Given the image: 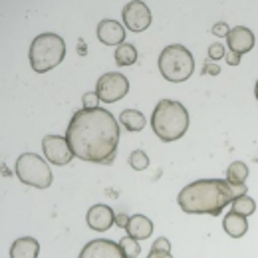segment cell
<instances>
[{"mask_svg":"<svg viewBox=\"0 0 258 258\" xmlns=\"http://www.w3.org/2000/svg\"><path fill=\"white\" fill-rule=\"evenodd\" d=\"M66 139L82 161L109 165L119 143V123L107 109H80L72 115Z\"/></svg>","mask_w":258,"mask_h":258,"instance_id":"cell-1","label":"cell"},{"mask_svg":"<svg viewBox=\"0 0 258 258\" xmlns=\"http://www.w3.org/2000/svg\"><path fill=\"white\" fill-rule=\"evenodd\" d=\"M246 195V185H230L226 179H201L187 185L177 203L187 215H213L219 217L236 197Z\"/></svg>","mask_w":258,"mask_h":258,"instance_id":"cell-2","label":"cell"},{"mask_svg":"<svg viewBox=\"0 0 258 258\" xmlns=\"http://www.w3.org/2000/svg\"><path fill=\"white\" fill-rule=\"evenodd\" d=\"M151 127L165 143L181 139L189 129V113L185 105L173 99H161L153 109Z\"/></svg>","mask_w":258,"mask_h":258,"instance_id":"cell-3","label":"cell"},{"mask_svg":"<svg viewBox=\"0 0 258 258\" xmlns=\"http://www.w3.org/2000/svg\"><path fill=\"white\" fill-rule=\"evenodd\" d=\"M66 56V42L58 34L46 32L36 36L30 44V66L36 74L50 72L52 68L62 64Z\"/></svg>","mask_w":258,"mask_h":258,"instance_id":"cell-4","label":"cell"},{"mask_svg":"<svg viewBox=\"0 0 258 258\" xmlns=\"http://www.w3.org/2000/svg\"><path fill=\"white\" fill-rule=\"evenodd\" d=\"M159 72L165 80L179 84L191 78L195 72V58L193 54L179 44H171L159 54Z\"/></svg>","mask_w":258,"mask_h":258,"instance_id":"cell-5","label":"cell"},{"mask_svg":"<svg viewBox=\"0 0 258 258\" xmlns=\"http://www.w3.org/2000/svg\"><path fill=\"white\" fill-rule=\"evenodd\" d=\"M16 175L24 185L36 189H48L54 181L48 163L36 153H22L16 161Z\"/></svg>","mask_w":258,"mask_h":258,"instance_id":"cell-6","label":"cell"},{"mask_svg":"<svg viewBox=\"0 0 258 258\" xmlns=\"http://www.w3.org/2000/svg\"><path fill=\"white\" fill-rule=\"evenodd\" d=\"M129 92V80L119 74V72H107L103 74L96 84V94L99 97V101L103 103H113L119 101L127 96Z\"/></svg>","mask_w":258,"mask_h":258,"instance_id":"cell-7","label":"cell"},{"mask_svg":"<svg viewBox=\"0 0 258 258\" xmlns=\"http://www.w3.org/2000/svg\"><path fill=\"white\" fill-rule=\"evenodd\" d=\"M42 149H44V155L48 161L52 165H60V167L72 163V159L76 157L68 139L62 135H46L42 139Z\"/></svg>","mask_w":258,"mask_h":258,"instance_id":"cell-8","label":"cell"},{"mask_svg":"<svg viewBox=\"0 0 258 258\" xmlns=\"http://www.w3.org/2000/svg\"><path fill=\"white\" fill-rule=\"evenodd\" d=\"M123 24L131 32H143L151 24V10L145 2H127L123 6Z\"/></svg>","mask_w":258,"mask_h":258,"instance_id":"cell-9","label":"cell"},{"mask_svg":"<svg viewBox=\"0 0 258 258\" xmlns=\"http://www.w3.org/2000/svg\"><path fill=\"white\" fill-rule=\"evenodd\" d=\"M80 258H125V254L121 252L119 242L115 244L113 240L107 238H96L82 248Z\"/></svg>","mask_w":258,"mask_h":258,"instance_id":"cell-10","label":"cell"},{"mask_svg":"<svg viewBox=\"0 0 258 258\" xmlns=\"http://www.w3.org/2000/svg\"><path fill=\"white\" fill-rule=\"evenodd\" d=\"M254 42H256V40H254L252 30H248V28H244V26H234V28H230V32L226 36V44H228L230 52H234V54H238V56L250 52V50L254 48Z\"/></svg>","mask_w":258,"mask_h":258,"instance_id":"cell-11","label":"cell"},{"mask_svg":"<svg viewBox=\"0 0 258 258\" xmlns=\"http://www.w3.org/2000/svg\"><path fill=\"white\" fill-rule=\"evenodd\" d=\"M88 226L92 230H97V232H103L107 230L109 226L115 223V213L107 207V205H94L90 211H88Z\"/></svg>","mask_w":258,"mask_h":258,"instance_id":"cell-12","label":"cell"},{"mask_svg":"<svg viewBox=\"0 0 258 258\" xmlns=\"http://www.w3.org/2000/svg\"><path fill=\"white\" fill-rule=\"evenodd\" d=\"M97 38L105 46H121L125 40V30L117 20H101L97 26Z\"/></svg>","mask_w":258,"mask_h":258,"instance_id":"cell-13","label":"cell"},{"mask_svg":"<svg viewBox=\"0 0 258 258\" xmlns=\"http://www.w3.org/2000/svg\"><path fill=\"white\" fill-rule=\"evenodd\" d=\"M125 230H127V236H131V238L145 240L153 232V223L147 217H143V215H133V217H129V223L125 226Z\"/></svg>","mask_w":258,"mask_h":258,"instance_id":"cell-14","label":"cell"},{"mask_svg":"<svg viewBox=\"0 0 258 258\" xmlns=\"http://www.w3.org/2000/svg\"><path fill=\"white\" fill-rule=\"evenodd\" d=\"M40 242L32 236H22L12 242L10 246V258H38Z\"/></svg>","mask_w":258,"mask_h":258,"instance_id":"cell-15","label":"cell"},{"mask_svg":"<svg viewBox=\"0 0 258 258\" xmlns=\"http://www.w3.org/2000/svg\"><path fill=\"white\" fill-rule=\"evenodd\" d=\"M223 228H225V232L228 234V236H232V238H240V236L246 234V230H248L246 217H242V215L230 211V213H226V217L223 219Z\"/></svg>","mask_w":258,"mask_h":258,"instance_id":"cell-16","label":"cell"},{"mask_svg":"<svg viewBox=\"0 0 258 258\" xmlns=\"http://www.w3.org/2000/svg\"><path fill=\"white\" fill-rule=\"evenodd\" d=\"M119 121L127 131H141L145 127V115L137 109H123L119 115Z\"/></svg>","mask_w":258,"mask_h":258,"instance_id":"cell-17","label":"cell"},{"mask_svg":"<svg viewBox=\"0 0 258 258\" xmlns=\"http://www.w3.org/2000/svg\"><path fill=\"white\" fill-rule=\"evenodd\" d=\"M246 177H248V167H246V163L234 161L228 165V169H226V181H228L230 185H244Z\"/></svg>","mask_w":258,"mask_h":258,"instance_id":"cell-18","label":"cell"},{"mask_svg":"<svg viewBox=\"0 0 258 258\" xmlns=\"http://www.w3.org/2000/svg\"><path fill=\"white\" fill-rule=\"evenodd\" d=\"M115 62L119 66H131L137 62V50H135V46L133 44H121V46H117V50H115Z\"/></svg>","mask_w":258,"mask_h":258,"instance_id":"cell-19","label":"cell"},{"mask_svg":"<svg viewBox=\"0 0 258 258\" xmlns=\"http://www.w3.org/2000/svg\"><path fill=\"white\" fill-rule=\"evenodd\" d=\"M230 205H232V211L238 213V215H242V217H248V215H252V213L256 211V203H254V199H250V197H246V195L236 197Z\"/></svg>","mask_w":258,"mask_h":258,"instance_id":"cell-20","label":"cell"},{"mask_svg":"<svg viewBox=\"0 0 258 258\" xmlns=\"http://www.w3.org/2000/svg\"><path fill=\"white\" fill-rule=\"evenodd\" d=\"M119 248H121V252L125 254V258H137L141 254L139 242H137L135 238H131V236H125V238L119 240Z\"/></svg>","mask_w":258,"mask_h":258,"instance_id":"cell-21","label":"cell"},{"mask_svg":"<svg viewBox=\"0 0 258 258\" xmlns=\"http://www.w3.org/2000/svg\"><path fill=\"white\" fill-rule=\"evenodd\" d=\"M129 165H131V169H135V171H143V169L149 167V157H147L145 151L137 149V151H133V153L129 155Z\"/></svg>","mask_w":258,"mask_h":258,"instance_id":"cell-22","label":"cell"},{"mask_svg":"<svg viewBox=\"0 0 258 258\" xmlns=\"http://www.w3.org/2000/svg\"><path fill=\"white\" fill-rule=\"evenodd\" d=\"M82 103H84V109H97L99 107V97L96 92H88L82 97Z\"/></svg>","mask_w":258,"mask_h":258,"instance_id":"cell-23","label":"cell"},{"mask_svg":"<svg viewBox=\"0 0 258 258\" xmlns=\"http://www.w3.org/2000/svg\"><path fill=\"white\" fill-rule=\"evenodd\" d=\"M209 58H213V60L225 58V48H223V44H213V46L209 48Z\"/></svg>","mask_w":258,"mask_h":258,"instance_id":"cell-24","label":"cell"},{"mask_svg":"<svg viewBox=\"0 0 258 258\" xmlns=\"http://www.w3.org/2000/svg\"><path fill=\"white\" fill-rule=\"evenodd\" d=\"M151 250H161V252H171V242L165 238V236H161V238H157L155 242H153V248Z\"/></svg>","mask_w":258,"mask_h":258,"instance_id":"cell-25","label":"cell"},{"mask_svg":"<svg viewBox=\"0 0 258 258\" xmlns=\"http://www.w3.org/2000/svg\"><path fill=\"white\" fill-rule=\"evenodd\" d=\"M228 32H230V28L226 26V22H217V24L213 26V34H215V36H219V38L228 36Z\"/></svg>","mask_w":258,"mask_h":258,"instance_id":"cell-26","label":"cell"},{"mask_svg":"<svg viewBox=\"0 0 258 258\" xmlns=\"http://www.w3.org/2000/svg\"><path fill=\"white\" fill-rule=\"evenodd\" d=\"M240 62V56L238 54H234V52H230V54H226V64L230 66H238Z\"/></svg>","mask_w":258,"mask_h":258,"instance_id":"cell-27","label":"cell"},{"mask_svg":"<svg viewBox=\"0 0 258 258\" xmlns=\"http://www.w3.org/2000/svg\"><path fill=\"white\" fill-rule=\"evenodd\" d=\"M147 258H173L171 256V252H161V250H151Z\"/></svg>","mask_w":258,"mask_h":258,"instance_id":"cell-28","label":"cell"},{"mask_svg":"<svg viewBox=\"0 0 258 258\" xmlns=\"http://www.w3.org/2000/svg\"><path fill=\"white\" fill-rule=\"evenodd\" d=\"M115 223L125 228V226H127V223H129V217H127V215H117V217H115Z\"/></svg>","mask_w":258,"mask_h":258,"instance_id":"cell-29","label":"cell"},{"mask_svg":"<svg viewBox=\"0 0 258 258\" xmlns=\"http://www.w3.org/2000/svg\"><path fill=\"white\" fill-rule=\"evenodd\" d=\"M205 68H207V72H211V74H213V76H217V74H219V72H221V70H219V66H215V64H209V62H207V64H205Z\"/></svg>","mask_w":258,"mask_h":258,"instance_id":"cell-30","label":"cell"},{"mask_svg":"<svg viewBox=\"0 0 258 258\" xmlns=\"http://www.w3.org/2000/svg\"><path fill=\"white\" fill-rule=\"evenodd\" d=\"M78 54L80 56H86L88 52H86V42H82V40H78Z\"/></svg>","mask_w":258,"mask_h":258,"instance_id":"cell-31","label":"cell"},{"mask_svg":"<svg viewBox=\"0 0 258 258\" xmlns=\"http://www.w3.org/2000/svg\"><path fill=\"white\" fill-rule=\"evenodd\" d=\"M254 96H256V99H258V82H256V86H254Z\"/></svg>","mask_w":258,"mask_h":258,"instance_id":"cell-32","label":"cell"}]
</instances>
